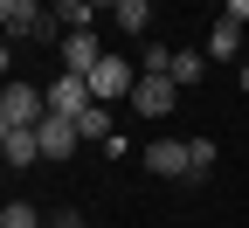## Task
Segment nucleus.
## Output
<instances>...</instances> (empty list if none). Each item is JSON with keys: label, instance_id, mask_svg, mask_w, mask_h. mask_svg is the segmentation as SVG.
<instances>
[{"label": "nucleus", "instance_id": "nucleus-17", "mask_svg": "<svg viewBox=\"0 0 249 228\" xmlns=\"http://www.w3.org/2000/svg\"><path fill=\"white\" fill-rule=\"evenodd\" d=\"M0 228H49V221L28 208V201H7V208H0Z\"/></svg>", "mask_w": 249, "mask_h": 228}, {"label": "nucleus", "instance_id": "nucleus-11", "mask_svg": "<svg viewBox=\"0 0 249 228\" xmlns=\"http://www.w3.org/2000/svg\"><path fill=\"white\" fill-rule=\"evenodd\" d=\"M35 14H42L35 0H0V28H7V42H14V35H28V28H35Z\"/></svg>", "mask_w": 249, "mask_h": 228}, {"label": "nucleus", "instance_id": "nucleus-2", "mask_svg": "<svg viewBox=\"0 0 249 228\" xmlns=\"http://www.w3.org/2000/svg\"><path fill=\"white\" fill-rule=\"evenodd\" d=\"M42 118H49V90H35V83L0 90V124H42Z\"/></svg>", "mask_w": 249, "mask_h": 228}, {"label": "nucleus", "instance_id": "nucleus-12", "mask_svg": "<svg viewBox=\"0 0 249 228\" xmlns=\"http://www.w3.org/2000/svg\"><path fill=\"white\" fill-rule=\"evenodd\" d=\"M111 21H118V35H145V28H152V0H124Z\"/></svg>", "mask_w": 249, "mask_h": 228}, {"label": "nucleus", "instance_id": "nucleus-20", "mask_svg": "<svg viewBox=\"0 0 249 228\" xmlns=\"http://www.w3.org/2000/svg\"><path fill=\"white\" fill-rule=\"evenodd\" d=\"M90 7H97V14H118V7H124V0H90Z\"/></svg>", "mask_w": 249, "mask_h": 228}, {"label": "nucleus", "instance_id": "nucleus-3", "mask_svg": "<svg viewBox=\"0 0 249 228\" xmlns=\"http://www.w3.org/2000/svg\"><path fill=\"white\" fill-rule=\"evenodd\" d=\"M139 159H145V173H160V180H187V173H194V152H187V139H152Z\"/></svg>", "mask_w": 249, "mask_h": 228}, {"label": "nucleus", "instance_id": "nucleus-8", "mask_svg": "<svg viewBox=\"0 0 249 228\" xmlns=\"http://www.w3.org/2000/svg\"><path fill=\"white\" fill-rule=\"evenodd\" d=\"M0 152H7V166H42V139H35V124H0Z\"/></svg>", "mask_w": 249, "mask_h": 228}, {"label": "nucleus", "instance_id": "nucleus-5", "mask_svg": "<svg viewBox=\"0 0 249 228\" xmlns=\"http://www.w3.org/2000/svg\"><path fill=\"white\" fill-rule=\"evenodd\" d=\"M173 97H180L173 76H145V70H139V90H132V111H139V118H166Z\"/></svg>", "mask_w": 249, "mask_h": 228}, {"label": "nucleus", "instance_id": "nucleus-1", "mask_svg": "<svg viewBox=\"0 0 249 228\" xmlns=\"http://www.w3.org/2000/svg\"><path fill=\"white\" fill-rule=\"evenodd\" d=\"M132 90H139V70L124 55H104L97 70H90V97H97V104H132Z\"/></svg>", "mask_w": 249, "mask_h": 228}, {"label": "nucleus", "instance_id": "nucleus-14", "mask_svg": "<svg viewBox=\"0 0 249 228\" xmlns=\"http://www.w3.org/2000/svg\"><path fill=\"white\" fill-rule=\"evenodd\" d=\"M173 55H180V49H166V42H145V49H139V70H145V76H173Z\"/></svg>", "mask_w": 249, "mask_h": 228}, {"label": "nucleus", "instance_id": "nucleus-7", "mask_svg": "<svg viewBox=\"0 0 249 228\" xmlns=\"http://www.w3.org/2000/svg\"><path fill=\"white\" fill-rule=\"evenodd\" d=\"M201 55H208V62H242V55H249V35H242V21H229V14H222V21L208 28V49H201Z\"/></svg>", "mask_w": 249, "mask_h": 228}, {"label": "nucleus", "instance_id": "nucleus-19", "mask_svg": "<svg viewBox=\"0 0 249 228\" xmlns=\"http://www.w3.org/2000/svg\"><path fill=\"white\" fill-rule=\"evenodd\" d=\"M49 228H83V214H76V208H62V214H55Z\"/></svg>", "mask_w": 249, "mask_h": 228}, {"label": "nucleus", "instance_id": "nucleus-18", "mask_svg": "<svg viewBox=\"0 0 249 228\" xmlns=\"http://www.w3.org/2000/svg\"><path fill=\"white\" fill-rule=\"evenodd\" d=\"M222 14H229V21H242V28H249V0H222Z\"/></svg>", "mask_w": 249, "mask_h": 228}, {"label": "nucleus", "instance_id": "nucleus-13", "mask_svg": "<svg viewBox=\"0 0 249 228\" xmlns=\"http://www.w3.org/2000/svg\"><path fill=\"white\" fill-rule=\"evenodd\" d=\"M21 42H70V21H62L55 7H42V14H35V28H28Z\"/></svg>", "mask_w": 249, "mask_h": 228}, {"label": "nucleus", "instance_id": "nucleus-21", "mask_svg": "<svg viewBox=\"0 0 249 228\" xmlns=\"http://www.w3.org/2000/svg\"><path fill=\"white\" fill-rule=\"evenodd\" d=\"M242 97H249V55H242Z\"/></svg>", "mask_w": 249, "mask_h": 228}, {"label": "nucleus", "instance_id": "nucleus-4", "mask_svg": "<svg viewBox=\"0 0 249 228\" xmlns=\"http://www.w3.org/2000/svg\"><path fill=\"white\" fill-rule=\"evenodd\" d=\"M97 97H90V76H76V70H62L55 83H49V111H62V118H83Z\"/></svg>", "mask_w": 249, "mask_h": 228}, {"label": "nucleus", "instance_id": "nucleus-10", "mask_svg": "<svg viewBox=\"0 0 249 228\" xmlns=\"http://www.w3.org/2000/svg\"><path fill=\"white\" fill-rule=\"evenodd\" d=\"M76 132H83V145H104V139H118V104H90V111L76 118Z\"/></svg>", "mask_w": 249, "mask_h": 228}, {"label": "nucleus", "instance_id": "nucleus-6", "mask_svg": "<svg viewBox=\"0 0 249 228\" xmlns=\"http://www.w3.org/2000/svg\"><path fill=\"white\" fill-rule=\"evenodd\" d=\"M35 139H42V159H70V152L83 145V132H76V118H62V111H49V118L35 124Z\"/></svg>", "mask_w": 249, "mask_h": 228}, {"label": "nucleus", "instance_id": "nucleus-9", "mask_svg": "<svg viewBox=\"0 0 249 228\" xmlns=\"http://www.w3.org/2000/svg\"><path fill=\"white\" fill-rule=\"evenodd\" d=\"M104 55H111V49L97 42V28H83V35H70V42H62V70H76V76H90V70H97Z\"/></svg>", "mask_w": 249, "mask_h": 228}, {"label": "nucleus", "instance_id": "nucleus-16", "mask_svg": "<svg viewBox=\"0 0 249 228\" xmlns=\"http://www.w3.org/2000/svg\"><path fill=\"white\" fill-rule=\"evenodd\" d=\"M201 70H208V55H194V49H180L173 55V83L187 90V83H201Z\"/></svg>", "mask_w": 249, "mask_h": 228}, {"label": "nucleus", "instance_id": "nucleus-15", "mask_svg": "<svg viewBox=\"0 0 249 228\" xmlns=\"http://www.w3.org/2000/svg\"><path fill=\"white\" fill-rule=\"evenodd\" d=\"M187 152H194V173H187V180H208L214 166H222V145H214V139H187Z\"/></svg>", "mask_w": 249, "mask_h": 228}]
</instances>
